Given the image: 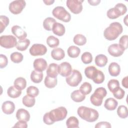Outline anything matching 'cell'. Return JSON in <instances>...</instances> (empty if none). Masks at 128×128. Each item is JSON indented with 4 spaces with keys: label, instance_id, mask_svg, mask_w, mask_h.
<instances>
[{
    "label": "cell",
    "instance_id": "obj_1",
    "mask_svg": "<svg viewBox=\"0 0 128 128\" xmlns=\"http://www.w3.org/2000/svg\"><path fill=\"white\" fill-rule=\"evenodd\" d=\"M67 114L66 108L60 106L46 113L43 116V122L47 125H52L56 122L62 121L65 119Z\"/></svg>",
    "mask_w": 128,
    "mask_h": 128
},
{
    "label": "cell",
    "instance_id": "obj_2",
    "mask_svg": "<svg viewBox=\"0 0 128 128\" xmlns=\"http://www.w3.org/2000/svg\"><path fill=\"white\" fill-rule=\"evenodd\" d=\"M122 31V26L120 22H113L104 30V36L108 40H114L118 38Z\"/></svg>",
    "mask_w": 128,
    "mask_h": 128
},
{
    "label": "cell",
    "instance_id": "obj_3",
    "mask_svg": "<svg viewBox=\"0 0 128 128\" xmlns=\"http://www.w3.org/2000/svg\"><path fill=\"white\" fill-rule=\"evenodd\" d=\"M77 112L81 118L90 122L96 121L99 116V114L96 110L84 106H80L78 108Z\"/></svg>",
    "mask_w": 128,
    "mask_h": 128
},
{
    "label": "cell",
    "instance_id": "obj_4",
    "mask_svg": "<svg viewBox=\"0 0 128 128\" xmlns=\"http://www.w3.org/2000/svg\"><path fill=\"white\" fill-rule=\"evenodd\" d=\"M107 94L106 90L103 87L97 88L90 97L91 103L96 106L102 105L103 98Z\"/></svg>",
    "mask_w": 128,
    "mask_h": 128
},
{
    "label": "cell",
    "instance_id": "obj_5",
    "mask_svg": "<svg viewBox=\"0 0 128 128\" xmlns=\"http://www.w3.org/2000/svg\"><path fill=\"white\" fill-rule=\"evenodd\" d=\"M52 14L57 19L65 22H69L71 20L70 14L62 6L54 8L52 11Z\"/></svg>",
    "mask_w": 128,
    "mask_h": 128
},
{
    "label": "cell",
    "instance_id": "obj_6",
    "mask_svg": "<svg viewBox=\"0 0 128 128\" xmlns=\"http://www.w3.org/2000/svg\"><path fill=\"white\" fill-rule=\"evenodd\" d=\"M66 83L70 86H77L82 80L81 73L76 70H73L71 74L66 78Z\"/></svg>",
    "mask_w": 128,
    "mask_h": 128
},
{
    "label": "cell",
    "instance_id": "obj_7",
    "mask_svg": "<svg viewBox=\"0 0 128 128\" xmlns=\"http://www.w3.org/2000/svg\"><path fill=\"white\" fill-rule=\"evenodd\" d=\"M16 38L12 35H3L0 37V45L6 48H11L16 46Z\"/></svg>",
    "mask_w": 128,
    "mask_h": 128
},
{
    "label": "cell",
    "instance_id": "obj_8",
    "mask_svg": "<svg viewBox=\"0 0 128 128\" xmlns=\"http://www.w3.org/2000/svg\"><path fill=\"white\" fill-rule=\"evenodd\" d=\"M26 6V2L24 0H17L12 2L8 6L9 10L14 14H20Z\"/></svg>",
    "mask_w": 128,
    "mask_h": 128
},
{
    "label": "cell",
    "instance_id": "obj_9",
    "mask_svg": "<svg viewBox=\"0 0 128 128\" xmlns=\"http://www.w3.org/2000/svg\"><path fill=\"white\" fill-rule=\"evenodd\" d=\"M83 2V0H67L66 4L72 12L78 14L82 10V3Z\"/></svg>",
    "mask_w": 128,
    "mask_h": 128
},
{
    "label": "cell",
    "instance_id": "obj_10",
    "mask_svg": "<svg viewBox=\"0 0 128 128\" xmlns=\"http://www.w3.org/2000/svg\"><path fill=\"white\" fill-rule=\"evenodd\" d=\"M29 52L30 54L32 56H43L46 54L47 48L42 44H35L30 47Z\"/></svg>",
    "mask_w": 128,
    "mask_h": 128
},
{
    "label": "cell",
    "instance_id": "obj_11",
    "mask_svg": "<svg viewBox=\"0 0 128 128\" xmlns=\"http://www.w3.org/2000/svg\"><path fill=\"white\" fill-rule=\"evenodd\" d=\"M124 50H125L118 44H114L110 45L108 49L109 54L114 57L121 56Z\"/></svg>",
    "mask_w": 128,
    "mask_h": 128
},
{
    "label": "cell",
    "instance_id": "obj_12",
    "mask_svg": "<svg viewBox=\"0 0 128 128\" xmlns=\"http://www.w3.org/2000/svg\"><path fill=\"white\" fill-rule=\"evenodd\" d=\"M72 72V68L68 62H62L58 66V72L62 76H68Z\"/></svg>",
    "mask_w": 128,
    "mask_h": 128
},
{
    "label": "cell",
    "instance_id": "obj_13",
    "mask_svg": "<svg viewBox=\"0 0 128 128\" xmlns=\"http://www.w3.org/2000/svg\"><path fill=\"white\" fill-rule=\"evenodd\" d=\"M11 31L19 40L25 39L27 36L26 32L19 26H14L11 28Z\"/></svg>",
    "mask_w": 128,
    "mask_h": 128
},
{
    "label": "cell",
    "instance_id": "obj_14",
    "mask_svg": "<svg viewBox=\"0 0 128 128\" xmlns=\"http://www.w3.org/2000/svg\"><path fill=\"white\" fill-rule=\"evenodd\" d=\"M33 66L34 70L42 72L46 68L48 64L46 61L44 59L42 58H38L34 60Z\"/></svg>",
    "mask_w": 128,
    "mask_h": 128
},
{
    "label": "cell",
    "instance_id": "obj_15",
    "mask_svg": "<svg viewBox=\"0 0 128 128\" xmlns=\"http://www.w3.org/2000/svg\"><path fill=\"white\" fill-rule=\"evenodd\" d=\"M2 109L5 114H10L14 112L15 110L14 104L12 101H6L2 104Z\"/></svg>",
    "mask_w": 128,
    "mask_h": 128
},
{
    "label": "cell",
    "instance_id": "obj_16",
    "mask_svg": "<svg viewBox=\"0 0 128 128\" xmlns=\"http://www.w3.org/2000/svg\"><path fill=\"white\" fill-rule=\"evenodd\" d=\"M16 116L18 120H22L27 122L29 121L30 119V114L29 112L24 108L18 109L16 112Z\"/></svg>",
    "mask_w": 128,
    "mask_h": 128
},
{
    "label": "cell",
    "instance_id": "obj_17",
    "mask_svg": "<svg viewBox=\"0 0 128 128\" xmlns=\"http://www.w3.org/2000/svg\"><path fill=\"white\" fill-rule=\"evenodd\" d=\"M46 72L48 76L52 78H56L58 74V65L56 63L50 64L47 68Z\"/></svg>",
    "mask_w": 128,
    "mask_h": 128
},
{
    "label": "cell",
    "instance_id": "obj_18",
    "mask_svg": "<svg viewBox=\"0 0 128 128\" xmlns=\"http://www.w3.org/2000/svg\"><path fill=\"white\" fill-rule=\"evenodd\" d=\"M51 56L53 59L60 60L64 58L65 53L64 50L60 48H54L51 52Z\"/></svg>",
    "mask_w": 128,
    "mask_h": 128
},
{
    "label": "cell",
    "instance_id": "obj_19",
    "mask_svg": "<svg viewBox=\"0 0 128 128\" xmlns=\"http://www.w3.org/2000/svg\"><path fill=\"white\" fill-rule=\"evenodd\" d=\"M108 72L112 76H117L120 72V65L116 62H111L108 66Z\"/></svg>",
    "mask_w": 128,
    "mask_h": 128
},
{
    "label": "cell",
    "instance_id": "obj_20",
    "mask_svg": "<svg viewBox=\"0 0 128 128\" xmlns=\"http://www.w3.org/2000/svg\"><path fill=\"white\" fill-rule=\"evenodd\" d=\"M52 31L56 36H62L65 33V27L62 24L56 22L52 26Z\"/></svg>",
    "mask_w": 128,
    "mask_h": 128
},
{
    "label": "cell",
    "instance_id": "obj_21",
    "mask_svg": "<svg viewBox=\"0 0 128 128\" xmlns=\"http://www.w3.org/2000/svg\"><path fill=\"white\" fill-rule=\"evenodd\" d=\"M118 105V102L116 100L112 98H107L104 104V108L108 110H114Z\"/></svg>",
    "mask_w": 128,
    "mask_h": 128
},
{
    "label": "cell",
    "instance_id": "obj_22",
    "mask_svg": "<svg viewBox=\"0 0 128 128\" xmlns=\"http://www.w3.org/2000/svg\"><path fill=\"white\" fill-rule=\"evenodd\" d=\"M70 98L73 101L80 102L86 98V95L82 94L80 90H75L71 93Z\"/></svg>",
    "mask_w": 128,
    "mask_h": 128
},
{
    "label": "cell",
    "instance_id": "obj_23",
    "mask_svg": "<svg viewBox=\"0 0 128 128\" xmlns=\"http://www.w3.org/2000/svg\"><path fill=\"white\" fill-rule=\"evenodd\" d=\"M98 70L93 66H87L84 70V74L88 78L92 80L96 76Z\"/></svg>",
    "mask_w": 128,
    "mask_h": 128
},
{
    "label": "cell",
    "instance_id": "obj_24",
    "mask_svg": "<svg viewBox=\"0 0 128 128\" xmlns=\"http://www.w3.org/2000/svg\"><path fill=\"white\" fill-rule=\"evenodd\" d=\"M43 73L42 72H39L36 70H32L30 74L31 80L36 84L40 82L43 78Z\"/></svg>",
    "mask_w": 128,
    "mask_h": 128
},
{
    "label": "cell",
    "instance_id": "obj_25",
    "mask_svg": "<svg viewBox=\"0 0 128 128\" xmlns=\"http://www.w3.org/2000/svg\"><path fill=\"white\" fill-rule=\"evenodd\" d=\"M7 94L8 96L12 98H18L22 94V90H18L14 86H10L7 90Z\"/></svg>",
    "mask_w": 128,
    "mask_h": 128
},
{
    "label": "cell",
    "instance_id": "obj_26",
    "mask_svg": "<svg viewBox=\"0 0 128 128\" xmlns=\"http://www.w3.org/2000/svg\"><path fill=\"white\" fill-rule=\"evenodd\" d=\"M106 16L110 19H116L120 16H122V14L120 10L114 6L108 10Z\"/></svg>",
    "mask_w": 128,
    "mask_h": 128
},
{
    "label": "cell",
    "instance_id": "obj_27",
    "mask_svg": "<svg viewBox=\"0 0 128 128\" xmlns=\"http://www.w3.org/2000/svg\"><path fill=\"white\" fill-rule=\"evenodd\" d=\"M108 58L103 54H100L95 58L96 64L99 67L104 66L108 62Z\"/></svg>",
    "mask_w": 128,
    "mask_h": 128
},
{
    "label": "cell",
    "instance_id": "obj_28",
    "mask_svg": "<svg viewBox=\"0 0 128 128\" xmlns=\"http://www.w3.org/2000/svg\"><path fill=\"white\" fill-rule=\"evenodd\" d=\"M30 44V40L28 38L18 40L17 42L16 48L20 51L26 50Z\"/></svg>",
    "mask_w": 128,
    "mask_h": 128
},
{
    "label": "cell",
    "instance_id": "obj_29",
    "mask_svg": "<svg viewBox=\"0 0 128 128\" xmlns=\"http://www.w3.org/2000/svg\"><path fill=\"white\" fill-rule=\"evenodd\" d=\"M68 56L70 58H77L80 52V48L75 46H70L67 50Z\"/></svg>",
    "mask_w": 128,
    "mask_h": 128
},
{
    "label": "cell",
    "instance_id": "obj_30",
    "mask_svg": "<svg viewBox=\"0 0 128 128\" xmlns=\"http://www.w3.org/2000/svg\"><path fill=\"white\" fill-rule=\"evenodd\" d=\"M56 22L54 18L51 17H48L45 18L43 22V26L46 30L50 31L52 30L54 24Z\"/></svg>",
    "mask_w": 128,
    "mask_h": 128
},
{
    "label": "cell",
    "instance_id": "obj_31",
    "mask_svg": "<svg viewBox=\"0 0 128 128\" xmlns=\"http://www.w3.org/2000/svg\"><path fill=\"white\" fill-rule=\"evenodd\" d=\"M14 86L20 90H24L26 86V81L22 77H18L14 81Z\"/></svg>",
    "mask_w": 128,
    "mask_h": 128
},
{
    "label": "cell",
    "instance_id": "obj_32",
    "mask_svg": "<svg viewBox=\"0 0 128 128\" xmlns=\"http://www.w3.org/2000/svg\"><path fill=\"white\" fill-rule=\"evenodd\" d=\"M66 125L68 128H78L79 127V121L76 117L72 116L66 120Z\"/></svg>",
    "mask_w": 128,
    "mask_h": 128
},
{
    "label": "cell",
    "instance_id": "obj_33",
    "mask_svg": "<svg viewBox=\"0 0 128 128\" xmlns=\"http://www.w3.org/2000/svg\"><path fill=\"white\" fill-rule=\"evenodd\" d=\"M58 80L57 78H50L48 76H46L44 79V85L45 86L48 88H54L57 84Z\"/></svg>",
    "mask_w": 128,
    "mask_h": 128
},
{
    "label": "cell",
    "instance_id": "obj_34",
    "mask_svg": "<svg viewBox=\"0 0 128 128\" xmlns=\"http://www.w3.org/2000/svg\"><path fill=\"white\" fill-rule=\"evenodd\" d=\"M22 102L24 105L26 106L28 108H31L34 105L36 102V100L34 98L26 94L22 98Z\"/></svg>",
    "mask_w": 128,
    "mask_h": 128
},
{
    "label": "cell",
    "instance_id": "obj_35",
    "mask_svg": "<svg viewBox=\"0 0 128 128\" xmlns=\"http://www.w3.org/2000/svg\"><path fill=\"white\" fill-rule=\"evenodd\" d=\"M74 42L80 46L84 45L86 42V38L85 36L82 34H76L73 38Z\"/></svg>",
    "mask_w": 128,
    "mask_h": 128
},
{
    "label": "cell",
    "instance_id": "obj_36",
    "mask_svg": "<svg viewBox=\"0 0 128 128\" xmlns=\"http://www.w3.org/2000/svg\"><path fill=\"white\" fill-rule=\"evenodd\" d=\"M46 44L50 48H54L59 45L60 40L57 38L53 36H50L46 38Z\"/></svg>",
    "mask_w": 128,
    "mask_h": 128
},
{
    "label": "cell",
    "instance_id": "obj_37",
    "mask_svg": "<svg viewBox=\"0 0 128 128\" xmlns=\"http://www.w3.org/2000/svg\"><path fill=\"white\" fill-rule=\"evenodd\" d=\"M82 94L84 95L88 94L92 90V85L88 82H84L80 88L79 90Z\"/></svg>",
    "mask_w": 128,
    "mask_h": 128
},
{
    "label": "cell",
    "instance_id": "obj_38",
    "mask_svg": "<svg viewBox=\"0 0 128 128\" xmlns=\"http://www.w3.org/2000/svg\"><path fill=\"white\" fill-rule=\"evenodd\" d=\"M117 114L118 116L122 118H128V112L126 106L124 105L120 106L117 110Z\"/></svg>",
    "mask_w": 128,
    "mask_h": 128
},
{
    "label": "cell",
    "instance_id": "obj_39",
    "mask_svg": "<svg viewBox=\"0 0 128 128\" xmlns=\"http://www.w3.org/2000/svg\"><path fill=\"white\" fill-rule=\"evenodd\" d=\"M10 58L11 60L14 63H20L22 62L24 58L23 55L18 52H14L10 54Z\"/></svg>",
    "mask_w": 128,
    "mask_h": 128
},
{
    "label": "cell",
    "instance_id": "obj_40",
    "mask_svg": "<svg viewBox=\"0 0 128 128\" xmlns=\"http://www.w3.org/2000/svg\"><path fill=\"white\" fill-rule=\"evenodd\" d=\"M108 87L110 91L112 93L120 87V82L117 80H110L108 83Z\"/></svg>",
    "mask_w": 128,
    "mask_h": 128
},
{
    "label": "cell",
    "instance_id": "obj_41",
    "mask_svg": "<svg viewBox=\"0 0 128 128\" xmlns=\"http://www.w3.org/2000/svg\"><path fill=\"white\" fill-rule=\"evenodd\" d=\"M9 24V18L6 16H0V33H2L4 30L5 28Z\"/></svg>",
    "mask_w": 128,
    "mask_h": 128
},
{
    "label": "cell",
    "instance_id": "obj_42",
    "mask_svg": "<svg viewBox=\"0 0 128 128\" xmlns=\"http://www.w3.org/2000/svg\"><path fill=\"white\" fill-rule=\"evenodd\" d=\"M26 94L30 96L35 98L39 94V90L34 86H30L26 89Z\"/></svg>",
    "mask_w": 128,
    "mask_h": 128
},
{
    "label": "cell",
    "instance_id": "obj_43",
    "mask_svg": "<svg viewBox=\"0 0 128 128\" xmlns=\"http://www.w3.org/2000/svg\"><path fill=\"white\" fill-rule=\"evenodd\" d=\"M81 60L84 64H89L92 60V54L89 52H84L81 56Z\"/></svg>",
    "mask_w": 128,
    "mask_h": 128
},
{
    "label": "cell",
    "instance_id": "obj_44",
    "mask_svg": "<svg viewBox=\"0 0 128 128\" xmlns=\"http://www.w3.org/2000/svg\"><path fill=\"white\" fill-rule=\"evenodd\" d=\"M92 80L96 84L102 83L104 80V75L102 72L100 70H98L96 76Z\"/></svg>",
    "mask_w": 128,
    "mask_h": 128
},
{
    "label": "cell",
    "instance_id": "obj_45",
    "mask_svg": "<svg viewBox=\"0 0 128 128\" xmlns=\"http://www.w3.org/2000/svg\"><path fill=\"white\" fill-rule=\"evenodd\" d=\"M112 94L114 98L118 100L122 99L125 94L124 90L122 89L121 88L119 87L118 89H116L114 92H112Z\"/></svg>",
    "mask_w": 128,
    "mask_h": 128
},
{
    "label": "cell",
    "instance_id": "obj_46",
    "mask_svg": "<svg viewBox=\"0 0 128 128\" xmlns=\"http://www.w3.org/2000/svg\"><path fill=\"white\" fill-rule=\"evenodd\" d=\"M119 44L121 46L124 50L128 48V36H122L119 40Z\"/></svg>",
    "mask_w": 128,
    "mask_h": 128
},
{
    "label": "cell",
    "instance_id": "obj_47",
    "mask_svg": "<svg viewBox=\"0 0 128 128\" xmlns=\"http://www.w3.org/2000/svg\"><path fill=\"white\" fill-rule=\"evenodd\" d=\"M0 68H5L8 64V60L7 57L2 54H0Z\"/></svg>",
    "mask_w": 128,
    "mask_h": 128
},
{
    "label": "cell",
    "instance_id": "obj_48",
    "mask_svg": "<svg viewBox=\"0 0 128 128\" xmlns=\"http://www.w3.org/2000/svg\"><path fill=\"white\" fill-rule=\"evenodd\" d=\"M112 127L111 124L110 122H100L97 123L96 126V128H110Z\"/></svg>",
    "mask_w": 128,
    "mask_h": 128
},
{
    "label": "cell",
    "instance_id": "obj_49",
    "mask_svg": "<svg viewBox=\"0 0 128 128\" xmlns=\"http://www.w3.org/2000/svg\"><path fill=\"white\" fill-rule=\"evenodd\" d=\"M114 6L117 8L121 12L122 15H124L127 12V8L125 4L122 3H118Z\"/></svg>",
    "mask_w": 128,
    "mask_h": 128
},
{
    "label": "cell",
    "instance_id": "obj_50",
    "mask_svg": "<svg viewBox=\"0 0 128 128\" xmlns=\"http://www.w3.org/2000/svg\"><path fill=\"white\" fill-rule=\"evenodd\" d=\"M28 127V124L26 122L22 120H18L16 122L13 128H26Z\"/></svg>",
    "mask_w": 128,
    "mask_h": 128
},
{
    "label": "cell",
    "instance_id": "obj_51",
    "mask_svg": "<svg viewBox=\"0 0 128 128\" xmlns=\"http://www.w3.org/2000/svg\"><path fill=\"white\" fill-rule=\"evenodd\" d=\"M88 2L90 4V5L95 6L98 5L100 2V0H88Z\"/></svg>",
    "mask_w": 128,
    "mask_h": 128
},
{
    "label": "cell",
    "instance_id": "obj_52",
    "mask_svg": "<svg viewBox=\"0 0 128 128\" xmlns=\"http://www.w3.org/2000/svg\"><path fill=\"white\" fill-rule=\"evenodd\" d=\"M122 85L124 87L126 88H128V76H126L122 80Z\"/></svg>",
    "mask_w": 128,
    "mask_h": 128
},
{
    "label": "cell",
    "instance_id": "obj_53",
    "mask_svg": "<svg viewBox=\"0 0 128 128\" xmlns=\"http://www.w3.org/2000/svg\"><path fill=\"white\" fill-rule=\"evenodd\" d=\"M43 2L46 5H51L54 2V0H43Z\"/></svg>",
    "mask_w": 128,
    "mask_h": 128
},
{
    "label": "cell",
    "instance_id": "obj_54",
    "mask_svg": "<svg viewBox=\"0 0 128 128\" xmlns=\"http://www.w3.org/2000/svg\"><path fill=\"white\" fill-rule=\"evenodd\" d=\"M128 16V15H126V17L124 18V24H126V26H128V22H127Z\"/></svg>",
    "mask_w": 128,
    "mask_h": 128
}]
</instances>
